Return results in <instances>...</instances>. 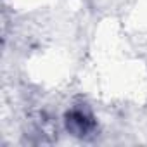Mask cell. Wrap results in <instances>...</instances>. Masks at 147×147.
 Listing matches in <instances>:
<instances>
[{
  "instance_id": "6da1fadb",
  "label": "cell",
  "mask_w": 147,
  "mask_h": 147,
  "mask_svg": "<svg viewBox=\"0 0 147 147\" xmlns=\"http://www.w3.org/2000/svg\"><path fill=\"white\" fill-rule=\"evenodd\" d=\"M66 128L71 135L85 138L97 128V121L87 106H75L66 113Z\"/></svg>"
}]
</instances>
